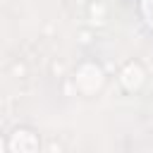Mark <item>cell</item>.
Here are the masks:
<instances>
[{"instance_id": "obj_1", "label": "cell", "mask_w": 153, "mask_h": 153, "mask_svg": "<svg viewBox=\"0 0 153 153\" xmlns=\"http://www.w3.org/2000/svg\"><path fill=\"white\" fill-rule=\"evenodd\" d=\"M14 151H22V148H33L36 146V136L31 134V131H26V129H17L14 131V139H12V143H10Z\"/></svg>"}, {"instance_id": "obj_2", "label": "cell", "mask_w": 153, "mask_h": 153, "mask_svg": "<svg viewBox=\"0 0 153 153\" xmlns=\"http://www.w3.org/2000/svg\"><path fill=\"white\" fill-rule=\"evenodd\" d=\"M0 148H2V141H0Z\"/></svg>"}]
</instances>
